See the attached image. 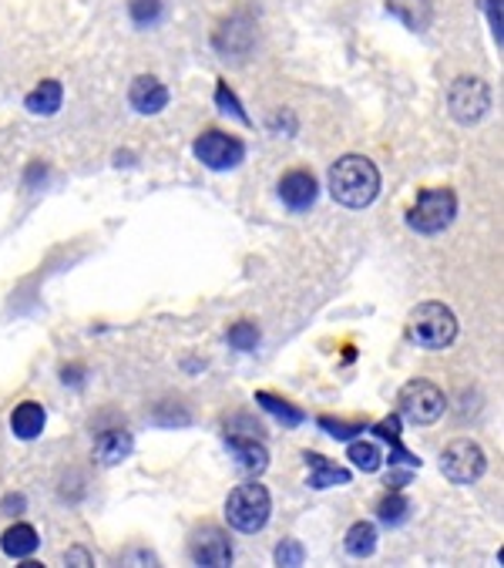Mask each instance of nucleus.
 <instances>
[{"mask_svg":"<svg viewBox=\"0 0 504 568\" xmlns=\"http://www.w3.org/2000/svg\"><path fill=\"white\" fill-rule=\"evenodd\" d=\"M330 195L346 209H366L381 195V172L366 155H343L330 169Z\"/></svg>","mask_w":504,"mask_h":568,"instance_id":"f257e3e1","label":"nucleus"},{"mask_svg":"<svg viewBox=\"0 0 504 568\" xmlns=\"http://www.w3.org/2000/svg\"><path fill=\"white\" fill-rule=\"evenodd\" d=\"M457 336V316L444 303H421L407 316V339L421 351H444Z\"/></svg>","mask_w":504,"mask_h":568,"instance_id":"f03ea898","label":"nucleus"},{"mask_svg":"<svg viewBox=\"0 0 504 568\" xmlns=\"http://www.w3.org/2000/svg\"><path fill=\"white\" fill-rule=\"evenodd\" d=\"M270 511H273V498H270L266 485H260V481L239 485L225 498V521L242 535L263 531L270 525Z\"/></svg>","mask_w":504,"mask_h":568,"instance_id":"7ed1b4c3","label":"nucleus"},{"mask_svg":"<svg viewBox=\"0 0 504 568\" xmlns=\"http://www.w3.org/2000/svg\"><path fill=\"white\" fill-rule=\"evenodd\" d=\"M457 215V195L451 189H424L407 212V225L421 236H437Z\"/></svg>","mask_w":504,"mask_h":568,"instance_id":"20e7f679","label":"nucleus"},{"mask_svg":"<svg viewBox=\"0 0 504 568\" xmlns=\"http://www.w3.org/2000/svg\"><path fill=\"white\" fill-rule=\"evenodd\" d=\"M441 471H444V478L451 485H461V488L477 485L484 478V471H487V458H484L481 444H474L467 437L451 440L444 447V454H441Z\"/></svg>","mask_w":504,"mask_h":568,"instance_id":"39448f33","label":"nucleus"},{"mask_svg":"<svg viewBox=\"0 0 504 568\" xmlns=\"http://www.w3.org/2000/svg\"><path fill=\"white\" fill-rule=\"evenodd\" d=\"M447 407V397L431 381H407L397 394V414L411 424H434Z\"/></svg>","mask_w":504,"mask_h":568,"instance_id":"423d86ee","label":"nucleus"},{"mask_svg":"<svg viewBox=\"0 0 504 568\" xmlns=\"http://www.w3.org/2000/svg\"><path fill=\"white\" fill-rule=\"evenodd\" d=\"M447 108L454 122L477 125L491 111V88L481 78H457L447 91Z\"/></svg>","mask_w":504,"mask_h":568,"instance_id":"0eeeda50","label":"nucleus"},{"mask_svg":"<svg viewBox=\"0 0 504 568\" xmlns=\"http://www.w3.org/2000/svg\"><path fill=\"white\" fill-rule=\"evenodd\" d=\"M192 155H195L205 169H212V172H229V169H239V165H242L245 145H242L235 135H225V132H219V129H209L205 135L195 139Z\"/></svg>","mask_w":504,"mask_h":568,"instance_id":"6e6552de","label":"nucleus"},{"mask_svg":"<svg viewBox=\"0 0 504 568\" xmlns=\"http://www.w3.org/2000/svg\"><path fill=\"white\" fill-rule=\"evenodd\" d=\"M225 447H229L232 462H235V468L242 475L256 478V475H263L270 468V450H266V444L256 434H242V430L225 427Z\"/></svg>","mask_w":504,"mask_h":568,"instance_id":"1a4fd4ad","label":"nucleus"},{"mask_svg":"<svg viewBox=\"0 0 504 568\" xmlns=\"http://www.w3.org/2000/svg\"><path fill=\"white\" fill-rule=\"evenodd\" d=\"M189 555L195 565H205V568H222L232 561V541L222 528H202L192 535L189 541Z\"/></svg>","mask_w":504,"mask_h":568,"instance_id":"9d476101","label":"nucleus"},{"mask_svg":"<svg viewBox=\"0 0 504 568\" xmlns=\"http://www.w3.org/2000/svg\"><path fill=\"white\" fill-rule=\"evenodd\" d=\"M135 450V437L124 430V427H108V430H101L98 437H94V462L98 465H104V468H114V465H121L129 454Z\"/></svg>","mask_w":504,"mask_h":568,"instance_id":"9b49d317","label":"nucleus"},{"mask_svg":"<svg viewBox=\"0 0 504 568\" xmlns=\"http://www.w3.org/2000/svg\"><path fill=\"white\" fill-rule=\"evenodd\" d=\"M316 195H320V185L310 172H290L280 182V199L290 212H310L316 205Z\"/></svg>","mask_w":504,"mask_h":568,"instance_id":"f8f14e48","label":"nucleus"},{"mask_svg":"<svg viewBox=\"0 0 504 568\" xmlns=\"http://www.w3.org/2000/svg\"><path fill=\"white\" fill-rule=\"evenodd\" d=\"M129 101L139 115H159V111H165V104H169V88L152 74H139L129 88Z\"/></svg>","mask_w":504,"mask_h":568,"instance_id":"ddd939ff","label":"nucleus"},{"mask_svg":"<svg viewBox=\"0 0 504 568\" xmlns=\"http://www.w3.org/2000/svg\"><path fill=\"white\" fill-rule=\"evenodd\" d=\"M252 41H256V31H252L249 18H232L219 28L215 34V51L222 58H245Z\"/></svg>","mask_w":504,"mask_h":568,"instance_id":"4468645a","label":"nucleus"},{"mask_svg":"<svg viewBox=\"0 0 504 568\" xmlns=\"http://www.w3.org/2000/svg\"><path fill=\"white\" fill-rule=\"evenodd\" d=\"M303 462H306V468H310V488L313 491H326V488H343V485H350V471L346 468H340V465H333V462H326L323 454H316V450H306L303 454Z\"/></svg>","mask_w":504,"mask_h":568,"instance_id":"2eb2a0df","label":"nucleus"},{"mask_svg":"<svg viewBox=\"0 0 504 568\" xmlns=\"http://www.w3.org/2000/svg\"><path fill=\"white\" fill-rule=\"evenodd\" d=\"M44 424H48V410L41 400H24L11 414V434L18 440H38L44 434Z\"/></svg>","mask_w":504,"mask_h":568,"instance_id":"dca6fc26","label":"nucleus"},{"mask_svg":"<svg viewBox=\"0 0 504 568\" xmlns=\"http://www.w3.org/2000/svg\"><path fill=\"white\" fill-rule=\"evenodd\" d=\"M373 434L391 444V465H407V468H421V458L411 454L404 444H401V414H391L384 420L373 424Z\"/></svg>","mask_w":504,"mask_h":568,"instance_id":"f3484780","label":"nucleus"},{"mask_svg":"<svg viewBox=\"0 0 504 568\" xmlns=\"http://www.w3.org/2000/svg\"><path fill=\"white\" fill-rule=\"evenodd\" d=\"M61 101H64V88H61V81L44 78V81H41V84L24 98V108L31 111V115L51 119V115H58V111H61Z\"/></svg>","mask_w":504,"mask_h":568,"instance_id":"a211bd4d","label":"nucleus"},{"mask_svg":"<svg viewBox=\"0 0 504 568\" xmlns=\"http://www.w3.org/2000/svg\"><path fill=\"white\" fill-rule=\"evenodd\" d=\"M387 11L411 31H427L434 21L431 0H387Z\"/></svg>","mask_w":504,"mask_h":568,"instance_id":"6ab92c4d","label":"nucleus"},{"mask_svg":"<svg viewBox=\"0 0 504 568\" xmlns=\"http://www.w3.org/2000/svg\"><path fill=\"white\" fill-rule=\"evenodd\" d=\"M41 548V538L31 525H11L4 535H0V551H4L8 558H31L34 551Z\"/></svg>","mask_w":504,"mask_h":568,"instance_id":"aec40b11","label":"nucleus"},{"mask_svg":"<svg viewBox=\"0 0 504 568\" xmlns=\"http://www.w3.org/2000/svg\"><path fill=\"white\" fill-rule=\"evenodd\" d=\"M256 404H260L266 414H273L283 427H300V424L306 420V414H303L300 407H293L290 400H283V397H276V394H270V390H256Z\"/></svg>","mask_w":504,"mask_h":568,"instance_id":"412c9836","label":"nucleus"},{"mask_svg":"<svg viewBox=\"0 0 504 568\" xmlns=\"http://www.w3.org/2000/svg\"><path fill=\"white\" fill-rule=\"evenodd\" d=\"M343 548H346V555H353V558H370V555L376 551V528H373L370 521L350 525V531H346V538H343Z\"/></svg>","mask_w":504,"mask_h":568,"instance_id":"4be33fe9","label":"nucleus"},{"mask_svg":"<svg viewBox=\"0 0 504 568\" xmlns=\"http://www.w3.org/2000/svg\"><path fill=\"white\" fill-rule=\"evenodd\" d=\"M346 458H350V465H353L356 471H363V475L381 471V465H384V454H381V447H376L373 440H353L350 450H346Z\"/></svg>","mask_w":504,"mask_h":568,"instance_id":"5701e85b","label":"nucleus"},{"mask_svg":"<svg viewBox=\"0 0 504 568\" xmlns=\"http://www.w3.org/2000/svg\"><path fill=\"white\" fill-rule=\"evenodd\" d=\"M376 518H381L387 528H401L411 518V505L401 491H391L381 505H376Z\"/></svg>","mask_w":504,"mask_h":568,"instance_id":"b1692460","label":"nucleus"},{"mask_svg":"<svg viewBox=\"0 0 504 568\" xmlns=\"http://www.w3.org/2000/svg\"><path fill=\"white\" fill-rule=\"evenodd\" d=\"M225 339H229V347H232V351L249 354V351H256V344H260V326H256V323H249V320H242V323L229 326Z\"/></svg>","mask_w":504,"mask_h":568,"instance_id":"393cba45","label":"nucleus"},{"mask_svg":"<svg viewBox=\"0 0 504 568\" xmlns=\"http://www.w3.org/2000/svg\"><path fill=\"white\" fill-rule=\"evenodd\" d=\"M215 104H219L222 115H232L239 125H252L249 115H245V108H242V101H239V94L229 88V81H219V84H215Z\"/></svg>","mask_w":504,"mask_h":568,"instance_id":"a878e982","label":"nucleus"},{"mask_svg":"<svg viewBox=\"0 0 504 568\" xmlns=\"http://www.w3.org/2000/svg\"><path fill=\"white\" fill-rule=\"evenodd\" d=\"M129 14L139 28H155L162 21V0H129Z\"/></svg>","mask_w":504,"mask_h":568,"instance_id":"bb28decb","label":"nucleus"},{"mask_svg":"<svg viewBox=\"0 0 504 568\" xmlns=\"http://www.w3.org/2000/svg\"><path fill=\"white\" fill-rule=\"evenodd\" d=\"M316 424H320L333 440H353L356 434H363V430H366V424H360V420H353V424H350V420H336V417H320Z\"/></svg>","mask_w":504,"mask_h":568,"instance_id":"cd10ccee","label":"nucleus"},{"mask_svg":"<svg viewBox=\"0 0 504 568\" xmlns=\"http://www.w3.org/2000/svg\"><path fill=\"white\" fill-rule=\"evenodd\" d=\"M276 565H286V568H296V565H303V558H306V551H303V545L296 541V538H283L280 545H276Z\"/></svg>","mask_w":504,"mask_h":568,"instance_id":"c85d7f7f","label":"nucleus"},{"mask_svg":"<svg viewBox=\"0 0 504 568\" xmlns=\"http://www.w3.org/2000/svg\"><path fill=\"white\" fill-rule=\"evenodd\" d=\"M481 11L487 14V24H491V34L497 41V48L504 44V18H501V0H481Z\"/></svg>","mask_w":504,"mask_h":568,"instance_id":"c756f323","label":"nucleus"},{"mask_svg":"<svg viewBox=\"0 0 504 568\" xmlns=\"http://www.w3.org/2000/svg\"><path fill=\"white\" fill-rule=\"evenodd\" d=\"M24 508H28V498L24 495H4V501H0V511L11 515V518L24 515Z\"/></svg>","mask_w":504,"mask_h":568,"instance_id":"7c9ffc66","label":"nucleus"},{"mask_svg":"<svg viewBox=\"0 0 504 568\" xmlns=\"http://www.w3.org/2000/svg\"><path fill=\"white\" fill-rule=\"evenodd\" d=\"M44 175H48V165H41V162H34V165L28 169V189H34L38 182H44Z\"/></svg>","mask_w":504,"mask_h":568,"instance_id":"2f4dec72","label":"nucleus"},{"mask_svg":"<svg viewBox=\"0 0 504 568\" xmlns=\"http://www.w3.org/2000/svg\"><path fill=\"white\" fill-rule=\"evenodd\" d=\"M61 381L81 387V384H84V371H81V367H64V371H61Z\"/></svg>","mask_w":504,"mask_h":568,"instance_id":"473e14b6","label":"nucleus"},{"mask_svg":"<svg viewBox=\"0 0 504 568\" xmlns=\"http://www.w3.org/2000/svg\"><path fill=\"white\" fill-rule=\"evenodd\" d=\"M64 561H78V565H88L91 558H88V551L74 548V551H68V555H64Z\"/></svg>","mask_w":504,"mask_h":568,"instance_id":"72a5a7b5","label":"nucleus"}]
</instances>
